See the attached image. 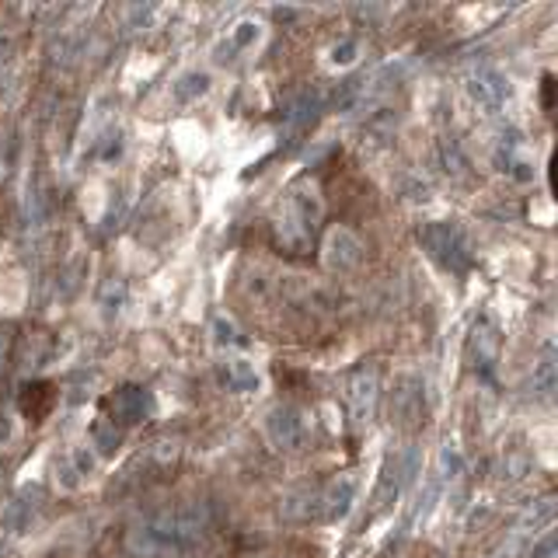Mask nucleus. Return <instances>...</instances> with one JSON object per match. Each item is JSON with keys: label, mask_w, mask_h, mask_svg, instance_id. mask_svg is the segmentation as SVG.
Segmentation results:
<instances>
[{"label": "nucleus", "mask_w": 558, "mask_h": 558, "mask_svg": "<svg viewBox=\"0 0 558 558\" xmlns=\"http://www.w3.org/2000/svg\"><path fill=\"white\" fill-rule=\"evenodd\" d=\"M418 471H423V453H418L415 444H405L395 453H388V461H384V468H380L377 488H374L377 510H384V506H391L395 499L405 496V488L418 478Z\"/></svg>", "instance_id": "3"}, {"label": "nucleus", "mask_w": 558, "mask_h": 558, "mask_svg": "<svg viewBox=\"0 0 558 558\" xmlns=\"http://www.w3.org/2000/svg\"><path fill=\"white\" fill-rule=\"evenodd\" d=\"M391 418H398V426H418L423 423V412H426V405H423V388H418V380L415 377H405L401 380V388H395V395H391Z\"/></svg>", "instance_id": "11"}, {"label": "nucleus", "mask_w": 558, "mask_h": 558, "mask_svg": "<svg viewBox=\"0 0 558 558\" xmlns=\"http://www.w3.org/2000/svg\"><path fill=\"white\" fill-rule=\"evenodd\" d=\"M214 331H217V342H220V345H234V342H241L234 322H227V318H217V322H214Z\"/></svg>", "instance_id": "25"}, {"label": "nucleus", "mask_w": 558, "mask_h": 558, "mask_svg": "<svg viewBox=\"0 0 558 558\" xmlns=\"http://www.w3.org/2000/svg\"><path fill=\"white\" fill-rule=\"evenodd\" d=\"M377 391H380V377H377V366H356L353 374L345 377V405L353 412V418L366 423L377 409Z\"/></svg>", "instance_id": "9"}, {"label": "nucleus", "mask_w": 558, "mask_h": 558, "mask_svg": "<svg viewBox=\"0 0 558 558\" xmlns=\"http://www.w3.org/2000/svg\"><path fill=\"white\" fill-rule=\"evenodd\" d=\"M468 95H471V101L478 105V109L496 116V112L506 109V105H510L513 87H510V81H506L502 70H496V66H475L468 74Z\"/></svg>", "instance_id": "7"}, {"label": "nucleus", "mask_w": 558, "mask_h": 558, "mask_svg": "<svg viewBox=\"0 0 558 558\" xmlns=\"http://www.w3.org/2000/svg\"><path fill=\"white\" fill-rule=\"evenodd\" d=\"M471 353H475V366L482 374H493V366L502 356V336L493 322H478L471 328Z\"/></svg>", "instance_id": "12"}, {"label": "nucleus", "mask_w": 558, "mask_h": 558, "mask_svg": "<svg viewBox=\"0 0 558 558\" xmlns=\"http://www.w3.org/2000/svg\"><path fill=\"white\" fill-rule=\"evenodd\" d=\"M217 380L234 395H252V391H258V384H262L258 371L244 356H227L217 366Z\"/></svg>", "instance_id": "13"}, {"label": "nucleus", "mask_w": 558, "mask_h": 558, "mask_svg": "<svg viewBox=\"0 0 558 558\" xmlns=\"http://www.w3.org/2000/svg\"><path fill=\"white\" fill-rule=\"evenodd\" d=\"M318 109H322L318 95H311V92L296 95L293 105L283 112V133H287V140H301L314 126V119H318Z\"/></svg>", "instance_id": "14"}, {"label": "nucleus", "mask_w": 558, "mask_h": 558, "mask_svg": "<svg viewBox=\"0 0 558 558\" xmlns=\"http://www.w3.org/2000/svg\"><path fill=\"white\" fill-rule=\"evenodd\" d=\"M4 360H8V342L0 339V374H4Z\"/></svg>", "instance_id": "28"}, {"label": "nucleus", "mask_w": 558, "mask_h": 558, "mask_svg": "<svg viewBox=\"0 0 558 558\" xmlns=\"http://www.w3.org/2000/svg\"><path fill=\"white\" fill-rule=\"evenodd\" d=\"M122 301H126V283H116V279H109V283H105L101 293H98V304L105 311H119Z\"/></svg>", "instance_id": "21"}, {"label": "nucleus", "mask_w": 558, "mask_h": 558, "mask_svg": "<svg viewBox=\"0 0 558 558\" xmlns=\"http://www.w3.org/2000/svg\"><path fill=\"white\" fill-rule=\"evenodd\" d=\"M74 458H77V471H81V475H92V468H95V458H92V453H87V450H77Z\"/></svg>", "instance_id": "26"}, {"label": "nucleus", "mask_w": 558, "mask_h": 558, "mask_svg": "<svg viewBox=\"0 0 558 558\" xmlns=\"http://www.w3.org/2000/svg\"><path fill=\"white\" fill-rule=\"evenodd\" d=\"M461 468H464V458H461V450L447 444V447L440 450V475H444V478H453V475H458Z\"/></svg>", "instance_id": "23"}, {"label": "nucleus", "mask_w": 558, "mask_h": 558, "mask_svg": "<svg viewBox=\"0 0 558 558\" xmlns=\"http://www.w3.org/2000/svg\"><path fill=\"white\" fill-rule=\"evenodd\" d=\"M92 444L98 453H105V458H112V453L119 450L122 444V429L116 423H109V418H95V426H92Z\"/></svg>", "instance_id": "18"}, {"label": "nucleus", "mask_w": 558, "mask_h": 558, "mask_svg": "<svg viewBox=\"0 0 558 558\" xmlns=\"http://www.w3.org/2000/svg\"><path fill=\"white\" fill-rule=\"evenodd\" d=\"M206 92H209V74H203V70H185V74L171 84V95H174V101H182V105L199 101Z\"/></svg>", "instance_id": "17"}, {"label": "nucleus", "mask_w": 558, "mask_h": 558, "mask_svg": "<svg viewBox=\"0 0 558 558\" xmlns=\"http://www.w3.org/2000/svg\"><path fill=\"white\" fill-rule=\"evenodd\" d=\"M35 520H39V513H35V502H28V499H14L11 502V510H8V531L25 534Z\"/></svg>", "instance_id": "19"}, {"label": "nucleus", "mask_w": 558, "mask_h": 558, "mask_svg": "<svg viewBox=\"0 0 558 558\" xmlns=\"http://www.w3.org/2000/svg\"><path fill=\"white\" fill-rule=\"evenodd\" d=\"M496 161H499V171H506L517 182H531L534 179V165L527 161V154H523V147L517 144V140H506V144L499 147V154H496Z\"/></svg>", "instance_id": "16"}, {"label": "nucleus", "mask_w": 558, "mask_h": 558, "mask_svg": "<svg viewBox=\"0 0 558 558\" xmlns=\"http://www.w3.org/2000/svg\"><path fill=\"white\" fill-rule=\"evenodd\" d=\"M262 433H266V440L279 450V453H296L307 447V436H311V426H307V415L296 409V405H272L266 412V423H262Z\"/></svg>", "instance_id": "5"}, {"label": "nucleus", "mask_w": 558, "mask_h": 558, "mask_svg": "<svg viewBox=\"0 0 558 558\" xmlns=\"http://www.w3.org/2000/svg\"><path fill=\"white\" fill-rule=\"evenodd\" d=\"M534 388L541 395H551V388H555V363H551V356H545V363H541L537 371H534Z\"/></svg>", "instance_id": "24"}, {"label": "nucleus", "mask_w": 558, "mask_h": 558, "mask_svg": "<svg viewBox=\"0 0 558 558\" xmlns=\"http://www.w3.org/2000/svg\"><path fill=\"white\" fill-rule=\"evenodd\" d=\"M209 513L199 502L168 506V510H154L140 517L126 531V551L136 558H174L189 551L206 534Z\"/></svg>", "instance_id": "1"}, {"label": "nucleus", "mask_w": 558, "mask_h": 558, "mask_svg": "<svg viewBox=\"0 0 558 558\" xmlns=\"http://www.w3.org/2000/svg\"><path fill=\"white\" fill-rule=\"evenodd\" d=\"M52 401H57V395H52L49 384L32 380V384H25V388H22V395H17V409H22V415H28V418L39 423V418L49 415Z\"/></svg>", "instance_id": "15"}, {"label": "nucleus", "mask_w": 558, "mask_h": 558, "mask_svg": "<svg viewBox=\"0 0 558 558\" xmlns=\"http://www.w3.org/2000/svg\"><path fill=\"white\" fill-rule=\"evenodd\" d=\"M322 258H325V269H331V272H349V269L360 266L363 241L353 231H349V227H331L328 238H325Z\"/></svg>", "instance_id": "10"}, {"label": "nucleus", "mask_w": 558, "mask_h": 558, "mask_svg": "<svg viewBox=\"0 0 558 558\" xmlns=\"http://www.w3.org/2000/svg\"><path fill=\"white\" fill-rule=\"evenodd\" d=\"M418 244H423L433 262H440L453 276H464L475 269V252H471V241L458 223H447V220L423 223L418 227Z\"/></svg>", "instance_id": "2"}, {"label": "nucleus", "mask_w": 558, "mask_h": 558, "mask_svg": "<svg viewBox=\"0 0 558 558\" xmlns=\"http://www.w3.org/2000/svg\"><path fill=\"white\" fill-rule=\"evenodd\" d=\"M356 496H360V475H353V471H342V475L328 478L325 485L314 488V523L345 520Z\"/></svg>", "instance_id": "4"}, {"label": "nucleus", "mask_w": 558, "mask_h": 558, "mask_svg": "<svg viewBox=\"0 0 558 558\" xmlns=\"http://www.w3.org/2000/svg\"><path fill=\"white\" fill-rule=\"evenodd\" d=\"M258 43H262V25L252 22V17L238 22L234 32H231V39H227V46H231V49H255Z\"/></svg>", "instance_id": "20"}, {"label": "nucleus", "mask_w": 558, "mask_h": 558, "mask_svg": "<svg viewBox=\"0 0 558 558\" xmlns=\"http://www.w3.org/2000/svg\"><path fill=\"white\" fill-rule=\"evenodd\" d=\"M287 209V214L304 227V231H318V223L325 217V199H322V189L318 182H311V179H301V182H293L287 189V196L283 203H279Z\"/></svg>", "instance_id": "8"}, {"label": "nucleus", "mask_w": 558, "mask_h": 558, "mask_svg": "<svg viewBox=\"0 0 558 558\" xmlns=\"http://www.w3.org/2000/svg\"><path fill=\"white\" fill-rule=\"evenodd\" d=\"M154 409H157V401L147 388H140V384H122V388H116L109 395V401H105V412H109L105 418L122 429V426L144 423V418L154 415Z\"/></svg>", "instance_id": "6"}, {"label": "nucleus", "mask_w": 558, "mask_h": 558, "mask_svg": "<svg viewBox=\"0 0 558 558\" xmlns=\"http://www.w3.org/2000/svg\"><path fill=\"white\" fill-rule=\"evenodd\" d=\"M8 436H11V423H8V415H4V412H0V444H4V440H8Z\"/></svg>", "instance_id": "27"}, {"label": "nucleus", "mask_w": 558, "mask_h": 558, "mask_svg": "<svg viewBox=\"0 0 558 558\" xmlns=\"http://www.w3.org/2000/svg\"><path fill=\"white\" fill-rule=\"evenodd\" d=\"M331 66H349V63H356L360 60V43L356 39H345V43H339L336 49H331Z\"/></svg>", "instance_id": "22"}]
</instances>
